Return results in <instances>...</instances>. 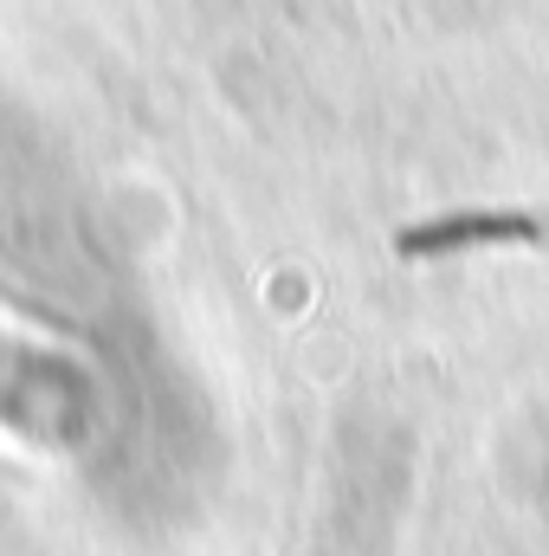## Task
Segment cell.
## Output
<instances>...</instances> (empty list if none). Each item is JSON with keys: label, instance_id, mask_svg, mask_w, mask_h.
Masks as SVG:
<instances>
[{"label": "cell", "instance_id": "1", "mask_svg": "<svg viewBox=\"0 0 549 556\" xmlns=\"http://www.w3.org/2000/svg\"><path fill=\"white\" fill-rule=\"evenodd\" d=\"M531 240L537 227L524 220V214H459V220H446V227H426V233H408L401 247L408 253H433V247H465V240Z\"/></svg>", "mask_w": 549, "mask_h": 556}]
</instances>
